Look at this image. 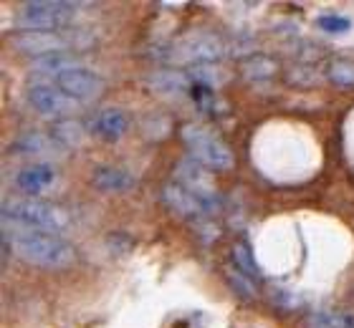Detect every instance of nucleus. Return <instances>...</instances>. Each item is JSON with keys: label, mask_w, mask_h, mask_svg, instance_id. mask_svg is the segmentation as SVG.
<instances>
[{"label": "nucleus", "mask_w": 354, "mask_h": 328, "mask_svg": "<svg viewBox=\"0 0 354 328\" xmlns=\"http://www.w3.org/2000/svg\"><path fill=\"white\" fill-rule=\"evenodd\" d=\"M3 238L8 250L15 258L26 260L28 265L46 270H64L76 262V250L61 235L41 233L33 227H26L21 222L3 218Z\"/></svg>", "instance_id": "nucleus-1"}, {"label": "nucleus", "mask_w": 354, "mask_h": 328, "mask_svg": "<svg viewBox=\"0 0 354 328\" xmlns=\"http://www.w3.org/2000/svg\"><path fill=\"white\" fill-rule=\"evenodd\" d=\"M3 218L21 222L26 227L41 230V233L59 235L71 225V215L61 204L48 200H23V197H8L3 202Z\"/></svg>", "instance_id": "nucleus-2"}, {"label": "nucleus", "mask_w": 354, "mask_h": 328, "mask_svg": "<svg viewBox=\"0 0 354 328\" xmlns=\"http://www.w3.org/2000/svg\"><path fill=\"white\" fill-rule=\"evenodd\" d=\"M180 137H183V144L187 146L192 160L198 162V164H203L205 169L225 172V169H233V164H236L233 149L213 129H207V126L190 122V124H185L180 129Z\"/></svg>", "instance_id": "nucleus-3"}, {"label": "nucleus", "mask_w": 354, "mask_h": 328, "mask_svg": "<svg viewBox=\"0 0 354 328\" xmlns=\"http://www.w3.org/2000/svg\"><path fill=\"white\" fill-rule=\"evenodd\" d=\"M84 3H64V0H36V3H26L21 13L15 18L21 30H46V33H56L66 23L76 18L79 10H84Z\"/></svg>", "instance_id": "nucleus-4"}, {"label": "nucleus", "mask_w": 354, "mask_h": 328, "mask_svg": "<svg viewBox=\"0 0 354 328\" xmlns=\"http://www.w3.org/2000/svg\"><path fill=\"white\" fill-rule=\"evenodd\" d=\"M167 56L177 61H187V64L203 66V64H218L228 56V46L223 44L221 38L210 33V30H195L190 36H185L183 41L172 48H167Z\"/></svg>", "instance_id": "nucleus-5"}, {"label": "nucleus", "mask_w": 354, "mask_h": 328, "mask_svg": "<svg viewBox=\"0 0 354 328\" xmlns=\"http://www.w3.org/2000/svg\"><path fill=\"white\" fill-rule=\"evenodd\" d=\"M26 99L30 109H36L41 117H56L59 122L68 119L79 109V102H74L64 88H59L56 84H46V81H30Z\"/></svg>", "instance_id": "nucleus-6"}, {"label": "nucleus", "mask_w": 354, "mask_h": 328, "mask_svg": "<svg viewBox=\"0 0 354 328\" xmlns=\"http://www.w3.org/2000/svg\"><path fill=\"white\" fill-rule=\"evenodd\" d=\"M175 182L183 184L185 190L192 192V195L198 197L200 202L205 204V210L210 212V215H215V212L221 210V204H223L221 195H218V190L213 187L210 177L205 175V167H203V164H198L192 157L183 160L175 167Z\"/></svg>", "instance_id": "nucleus-7"}, {"label": "nucleus", "mask_w": 354, "mask_h": 328, "mask_svg": "<svg viewBox=\"0 0 354 328\" xmlns=\"http://www.w3.org/2000/svg\"><path fill=\"white\" fill-rule=\"evenodd\" d=\"M56 86L64 88L74 102L79 104H88V102H96L99 96L104 94V79L99 73H94L91 68H71L66 71L64 76L56 79Z\"/></svg>", "instance_id": "nucleus-8"}, {"label": "nucleus", "mask_w": 354, "mask_h": 328, "mask_svg": "<svg viewBox=\"0 0 354 328\" xmlns=\"http://www.w3.org/2000/svg\"><path fill=\"white\" fill-rule=\"evenodd\" d=\"M10 41H13V46L18 51L28 53L33 59H41V56H48V53L68 51L66 28L56 30V33H46V30H18V33H13Z\"/></svg>", "instance_id": "nucleus-9"}, {"label": "nucleus", "mask_w": 354, "mask_h": 328, "mask_svg": "<svg viewBox=\"0 0 354 328\" xmlns=\"http://www.w3.org/2000/svg\"><path fill=\"white\" fill-rule=\"evenodd\" d=\"M56 184H59V172L46 162H36L15 172V187L28 197L48 195L51 190H56Z\"/></svg>", "instance_id": "nucleus-10"}, {"label": "nucleus", "mask_w": 354, "mask_h": 328, "mask_svg": "<svg viewBox=\"0 0 354 328\" xmlns=\"http://www.w3.org/2000/svg\"><path fill=\"white\" fill-rule=\"evenodd\" d=\"M162 202L185 220H198V222H205V220L210 218V212L205 210V204L200 202L192 192L185 190L183 184H177L175 180L162 187Z\"/></svg>", "instance_id": "nucleus-11"}, {"label": "nucleus", "mask_w": 354, "mask_h": 328, "mask_svg": "<svg viewBox=\"0 0 354 328\" xmlns=\"http://www.w3.org/2000/svg\"><path fill=\"white\" fill-rule=\"evenodd\" d=\"M82 59L71 51H61V53H48V56H41V59L30 61V73H33V81H46V84H56L59 76H64L71 68H79Z\"/></svg>", "instance_id": "nucleus-12"}, {"label": "nucleus", "mask_w": 354, "mask_h": 328, "mask_svg": "<svg viewBox=\"0 0 354 328\" xmlns=\"http://www.w3.org/2000/svg\"><path fill=\"white\" fill-rule=\"evenodd\" d=\"M129 129V117H127L122 109H99L96 114L86 119V131L94 134L99 139H106V142H117L124 131Z\"/></svg>", "instance_id": "nucleus-13"}, {"label": "nucleus", "mask_w": 354, "mask_h": 328, "mask_svg": "<svg viewBox=\"0 0 354 328\" xmlns=\"http://www.w3.org/2000/svg\"><path fill=\"white\" fill-rule=\"evenodd\" d=\"M13 152L26 154V157H38V160H56V157H64L66 149H64L51 134L30 131V134H23V137L15 139Z\"/></svg>", "instance_id": "nucleus-14"}, {"label": "nucleus", "mask_w": 354, "mask_h": 328, "mask_svg": "<svg viewBox=\"0 0 354 328\" xmlns=\"http://www.w3.org/2000/svg\"><path fill=\"white\" fill-rule=\"evenodd\" d=\"M190 76L177 68H155L145 76V84H147L155 94L162 96H180L187 91V84H190Z\"/></svg>", "instance_id": "nucleus-15"}, {"label": "nucleus", "mask_w": 354, "mask_h": 328, "mask_svg": "<svg viewBox=\"0 0 354 328\" xmlns=\"http://www.w3.org/2000/svg\"><path fill=\"white\" fill-rule=\"evenodd\" d=\"M91 182L99 192H127L137 184V180L119 167H99L91 175Z\"/></svg>", "instance_id": "nucleus-16"}, {"label": "nucleus", "mask_w": 354, "mask_h": 328, "mask_svg": "<svg viewBox=\"0 0 354 328\" xmlns=\"http://www.w3.org/2000/svg\"><path fill=\"white\" fill-rule=\"evenodd\" d=\"M279 73V64L268 56H248L241 64V76L248 81H266Z\"/></svg>", "instance_id": "nucleus-17"}, {"label": "nucleus", "mask_w": 354, "mask_h": 328, "mask_svg": "<svg viewBox=\"0 0 354 328\" xmlns=\"http://www.w3.org/2000/svg\"><path fill=\"white\" fill-rule=\"evenodd\" d=\"M51 137L68 152V149H76L84 142V126L79 122H74V119H61V122L53 124Z\"/></svg>", "instance_id": "nucleus-18"}, {"label": "nucleus", "mask_w": 354, "mask_h": 328, "mask_svg": "<svg viewBox=\"0 0 354 328\" xmlns=\"http://www.w3.org/2000/svg\"><path fill=\"white\" fill-rule=\"evenodd\" d=\"M230 260H233V265H236L238 273H243L248 280H253V283H259V280H261L259 262L253 260V253H251V248H248L245 242H236V245H233Z\"/></svg>", "instance_id": "nucleus-19"}, {"label": "nucleus", "mask_w": 354, "mask_h": 328, "mask_svg": "<svg viewBox=\"0 0 354 328\" xmlns=\"http://www.w3.org/2000/svg\"><path fill=\"white\" fill-rule=\"evenodd\" d=\"M326 81H332L334 86L354 88V61L349 59H332L326 64L324 71Z\"/></svg>", "instance_id": "nucleus-20"}, {"label": "nucleus", "mask_w": 354, "mask_h": 328, "mask_svg": "<svg viewBox=\"0 0 354 328\" xmlns=\"http://www.w3.org/2000/svg\"><path fill=\"white\" fill-rule=\"evenodd\" d=\"M306 328H354V313L319 311L306 318Z\"/></svg>", "instance_id": "nucleus-21"}, {"label": "nucleus", "mask_w": 354, "mask_h": 328, "mask_svg": "<svg viewBox=\"0 0 354 328\" xmlns=\"http://www.w3.org/2000/svg\"><path fill=\"white\" fill-rule=\"evenodd\" d=\"M322 81H324V76H322V73H319L314 66L299 64V66H291V68L286 71V84H288V86L317 88Z\"/></svg>", "instance_id": "nucleus-22"}, {"label": "nucleus", "mask_w": 354, "mask_h": 328, "mask_svg": "<svg viewBox=\"0 0 354 328\" xmlns=\"http://www.w3.org/2000/svg\"><path fill=\"white\" fill-rule=\"evenodd\" d=\"M198 86H207L213 88L218 86V84H223V81L228 79V73H223L221 68H218V64H203V66H192L190 73H187Z\"/></svg>", "instance_id": "nucleus-23"}, {"label": "nucleus", "mask_w": 354, "mask_h": 328, "mask_svg": "<svg viewBox=\"0 0 354 328\" xmlns=\"http://www.w3.org/2000/svg\"><path fill=\"white\" fill-rule=\"evenodd\" d=\"M192 99H195V104H198V109L203 111V114H218V111L225 109V106L218 102V96L213 94V88H207V86L192 88Z\"/></svg>", "instance_id": "nucleus-24"}, {"label": "nucleus", "mask_w": 354, "mask_h": 328, "mask_svg": "<svg viewBox=\"0 0 354 328\" xmlns=\"http://www.w3.org/2000/svg\"><path fill=\"white\" fill-rule=\"evenodd\" d=\"M317 26L324 33H332V36H339V33H347L352 28V21H349L347 15H334V13H326V15H319L317 18Z\"/></svg>", "instance_id": "nucleus-25"}, {"label": "nucleus", "mask_w": 354, "mask_h": 328, "mask_svg": "<svg viewBox=\"0 0 354 328\" xmlns=\"http://www.w3.org/2000/svg\"><path fill=\"white\" fill-rule=\"evenodd\" d=\"M228 283L236 288L238 293H241V298H248V300H253L256 298V288H253V280H248V278L243 276V273H238V270H233L230 268L228 270Z\"/></svg>", "instance_id": "nucleus-26"}]
</instances>
